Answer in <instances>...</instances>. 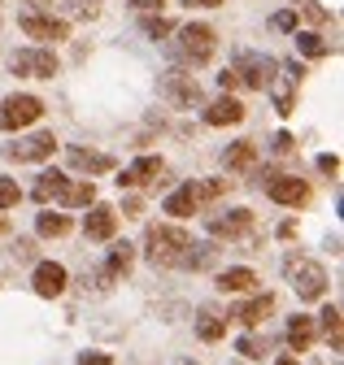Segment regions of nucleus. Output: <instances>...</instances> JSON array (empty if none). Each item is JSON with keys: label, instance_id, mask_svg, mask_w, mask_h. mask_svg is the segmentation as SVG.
I'll use <instances>...</instances> for the list:
<instances>
[{"label": "nucleus", "instance_id": "nucleus-1", "mask_svg": "<svg viewBox=\"0 0 344 365\" xmlns=\"http://www.w3.org/2000/svg\"><path fill=\"white\" fill-rule=\"evenodd\" d=\"M188 244H192V235L183 226H148V235H144V252L153 265H183Z\"/></svg>", "mask_w": 344, "mask_h": 365}, {"label": "nucleus", "instance_id": "nucleus-2", "mask_svg": "<svg viewBox=\"0 0 344 365\" xmlns=\"http://www.w3.org/2000/svg\"><path fill=\"white\" fill-rule=\"evenodd\" d=\"M213 48H218V35H213V26L188 22V26L179 31V53H183L192 66H205V61L213 57Z\"/></svg>", "mask_w": 344, "mask_h": 365}, {"label": "nucleus", "instance_id": "nucleus-3", "mask_svg": "<svg viewBox=\"0 0 344 365\" xmlns=\"http://www.w3.org/2000/svg\"><path fill=\"white\" fill-rule=\"evenodd\" d=\"M288 279H292V287H296L300 300H318L327 292V274L314 261H288Z\"/></svg>", "mask_w": 344, "mask_h": 365}, {"label": "nucleus", "instance_id": "nucleus-4", "mask_svg": "<svg viewBox=\"0 0 344 365\" xmlns=\"http://www.w3.org/2000/svg\"><path fill=\"white\" fill-rule=\"evenodd\" d=\"M9 66H14V74H26V78H53L57 74L53 48H18L9 57Z\"/></svg>", "mask_w": 344, "mask_h": 365}, {"label": "nucleus", "instance_id": "nucleus-5", "mask_svg": "<svg viewBox=\"0 0 344 365\" xmlns=\"http://www.w3.org/2000/svg\"><path fill=\"white\" fill-rule=\"evenodd\" d=\"M279 66H275V57H257V53H240V61H236V78L240 83H248V87H270L279 74H275Z\"/></svg>", "mask_w": 344, "mask_h": 365}, {"label": "nucleus", "instance_id": "nucleus-6", "mask_svg": "<svg viewBox=\"0 0 344 365\" xmlns=\"http://www.w3.org/2000/svg\"><path fill=\"white\" fill-rule=\"evenodd\" d=\"M39 113H44L39 96H9L5 105H0V126H5V130H22V126H31Z\"/></svg>", "mask_w": 344, "mask_h": 365}, {"label": "nucleus", "instance_id": "nucleus-7", "mask_svg": "<svg viewBox=\"0 0 344 365\" xmlns=\"http://www.w3.org/2000/svg\"><path fill=\"white\" fill-rule=\"evenodd\" d=\"M22 31L31 35V39H39V43H57V39H66L70 35V26L61 22V18H49V14H35V9H26L22 14ZM39 43H35V48H39Z\"/></svg>", "mask_w": 344, "mask_h": 365}, {"label": "nucleus", "instance_id": "nucleus-8", "mask_svg": "<svg viewBox=\"0 0 344 365\" xmlns=\"http://www.w3.org/2000/svg\"><path fill=\"white\" fill-rule=\"evenodd\" d=\"M209 235H218V240H240L253 231V213L248 209H231V213H213L209 222Z\"/></svg>", "mask_w": 344, "mask_h": 365}, {"label": "nucleus", "instance_id": "nucleus-9", "mask_svg": "<svg viewBox=\"0 0 344 365\" xmlns=\"http://www.w3.org/2000/svg\"><path fill=\"white\" fill-rule=\"evenodd\" d=\"M266 192H270V200H279V205H288V209H296V205L310 200L305 178H292V174H275V178L266 182Z\"/></svg>", "mask_w": 344, "mask_h": 365}, {"label": "nucleus", "instance_id": "nucleus-10", "mask_svg": "<svg viewBox=\"0 0 344 365\" xmlns=\"http://www.w3.org/2000/svg\"><path fill=\"white\" fill-rule=\"evenodd\" d=\"M53 148H57V140L49 130H39V135H26V140L9 144L5 157H14V161H44V157H53Z\"/></svg>", "mask_w": 344, "mask_h": 365}, {"label": "nucleus", "instance_id": "nucleus-11", "mask_svg": "<svg viewBox=\"0 0 344 365\" xmlns=\"http://www.w3.org/2000/svg\"><path fill=\"white\" fill-rule=\"evenodd\" d=\"M66 279H70L66 265H57V261H39L31 283H35V292L44 296V300H53V296H61V292H66Z\"/></svg>", "mask_w": 344, "mask_h": 365}, {"label": "nucleus", "instance_id": "nucleus-12", "mask_svg": "<svg viewBox=\"0 0 344 365\" xmlns=\"http://www.w3.org/2000/svg\"><path fill=\"white\" fill-rule=\"evenodd\" d=\"M161 170H166V161H161V157H140L136 165H126V170H122L118 187H144V182H153Z\"/></svg>", "mask_w": 344, "mask_h": 365}, {"label": "nucleus", "instance_id": "nucleus-13", "mask_svg": "<svg viewBox=\"0 0 344 365\" xmlns=\"http://www.w3.org/2000/svg\"><path fill=\"white\" fill-rule=\"evenodd\" d=\"M83 231H88V240H113L118 213H113L109 205H92V209H88V222H83Z\"/></svg>", "mask_w": 344, "mask_h": 365}, {"label": "nucleus", "instance_id": "nucleus-14", "mask_svg": "<svg viewBox=\"0 0 344 365\" xmlns=\"http://www.w3.org/2000/svg\"><path fill=\"white\" fill-rule=\"evenodd\" d=\"M205 122H209V126H236V122H244V105L231 101V96H223V101H213V105L205 109Z\"/></svg>", "mask_w": 344, "mask_h": 365}, {"label": "nucleus", "instance_id": "nucleus-15", "mask_svg": "<svg viewBox=\"0 0 344 365\" xmlns=\"http://www.w3.org/2000/svg\"><path fill=\"white\" fill-rule=\"evenodd\" d=\"M70 165L83 170V174H109L113 157L109 153H92V148H70Z\"/></svg>", "mask_w": 344, "mask_h": 365}, {"label": "nucleus", "instance_id": "nucleus-16", "mask_svg": "<svg viewBox=\"0 0 344 365\" xmlns=\"http://www.w3.org/2000/svg\"><path fill=\"white\" fill-rule=\"evenodd\" d=\"M253 287H257V274L244 269V265H231V269L218 274V292H227V296H240V292H253Z\"/></svg>", "mask_w": 344, "mask_h": 365}, {"label": "nucleus", "instance_id": "nucleus-17", "mask_svg": "<svg viewBox=\"0 0 344 365\" xmlns=\"http://www.w3.org/2000/svg\"><path fill=\"white\" fill-rule=\"evenodd\" d=\"M166 87H170V96H175L179 105H201V83H196V78L170 70V74H166Z\"/></svg>", "mask_w": 344, "mask_h": 365}, {"label": "nucleus", "instance_id": "nucleus-18", "mask_svg": "<svg viewBox=\"0 0 344 365\" xmlns=\"http://www.w3.org/2000/svg\"><path fill=\"white\" fill-rule=\"evenodd\" d=\"M270 309H275V300H270V296H253V300H244L231 317H236V322H244V327H262Z\"/></svg>", "mask_w": 344, "mask_h": 365}, {"label": "nucleus", "instance_id": "nucleus-19", "mask_svg": "<svg viewBox=\"0 0 344 365\" xmlns=\"http://www.w3.org/2000/svg\"><path fill=\"white\" fill-rule=\"evenodd\" d=\"M223 161H227L231 174H244V170L257 165V144H253V140H240V144H231V148L223 153Z\"/></svg>", "mask_w": 344, "mask_h": 365}, {"label": "nucleus", "instance_id": "nucleus-20", "mask_svg": "<svg viewBox=\"0 0 344 365\" xmlns=\"http://www.w3.org/2000/svg\"><path fill=\"white\" fill-rule=\"evenodd\" d=\"M288 344H292V352H305V348L314 344V317L296 313L292 322H288Z\"/></svg>", "mask_w": 344, "mask_h": 365}, {"label": "nucleus", "instance_id": "nucleus-21", "mask_svg": "<svg viewBox=\"0 0 344 365\" xmlns=\"http://www.w3.org/2000/svg\"><path fill=\"white\" fill-rule=\"evenodd\" d=\"M196 205H201V200H196V187H192V182L166 196V213H170V217H192V213H196Z\"/></svg>", "mask_w": 344, "mask_h": 365}, {"label": "nucleus", "instance_id": "nucleus-22", "mask_svg": "<svg viewBox=\"0 0 344 365\" xmlns=\"http://www.w3.org/2000/svg\"><path fill=\"white\" fill-rule=\"evenodd\" d=\"M57 200L66 209H88V205H96V187H92V182H66Z\"/></svg>", "mask_w": 344, "mask_h": 365}, {"label": "nucleus", "instance_id": "nucleus-23", "mask_svg": "<svg viewBox=\"0 0 344 365\" xmlns=\"http://www.w3.org/2000/svg\"><path fill=\"white\" fill-rule=\"evenodd\" d=\"M66 182H70L66 174H57V170H49V174H39V182H35V192H31V196H35L39 205H44V200H53V196H61V187H66Z\"/></svg>", "mask_w": 344, "mask_h": 365}, {"label": "nucleus", "instance_id": "nucleus-24", "mask_svg": "<svg viewBox=\"0 0 344 365\" xmlns=\"http://www.w3.org/2000/svg\"><path fill=\"white\" fill-rule=\"evenodd\" d=\"M318 317H323V335H327L331 352H340V348H344V339H340V304H327Z\"/></svg>", "mask_w": 344, "mask_h": 365}, {"label": "nucleus", "instance_id": "nucleus-25", "mask_svg": "<svg viewBox=\"0 0 344 365\" xmlns=\"http://www.w3.org/2000/svg\"><path fill=\"white\" fill-rule=\"evenodd\" d=\"M196 335H201L205 344H213V339L227 335V322H223V317H213V313H201V317H196Z\"/></svg>", "mask_w": 344, "mask_h": 365}, {"label": "nucleus", "instance_id": "nucleus-26", "mask_svg": "<svg viewBox=\"0 0 344 365\" xmlns=\"http://www.w3.org/2000/svg\"><path fill=\"white\" fill-rule=\"evenodd\" d=\"M296 48L305 53V57H323V53H331V43L323 39V35H314V31H305V35H296Z\"/></svg>", "mask_w": 344, "mask_h": 365}, {"label": "nucleus", "instance_id": "nucleus-27", "mask_svg": "<svg viewBox=\"0 0 344 365\" xmlns=\"http://www.w3.org/2000/svg\"><path fill=\"white\" fill-rule=\"evenodd\" d=\"M131 257H136L131 244H118V248L109 252V269H105V274H109V279H113V274H126V269H131Z\"/></svg>", "mask_w": 344, "mask_h": 365}, {"label": "nucleus", "instance_id": "nucleus-28", "mask_svg": "<svg viewBox=\"0 0 344 365\" xmlns=\"http://www.w3.org/2000/svg\"><path fill=\"white\" fill-rule=\"evenodd\" d=\"M70 217L66 213H39V235H66Z\"/></svg>", "mask_w": 344, "mask_h": 365}, {"label": "nucleus", "instance_id": "nucleus-29", "mask_svg": "<svg viewBox=\"0 0 344 365\" xmlns=\"http://www.w3.org/2000/svg\"><path fill=\"white\" fill-rule=\"evenodd\" d=\"M270 87H275V105H279V113H292V74L275 78Z\"/></svg>", "mask_w": 344, "mask_h": 365}, {"label": "nucleus", "instance_id": "nucleus-30", "mask_svg": "<svg viewBox=\"0 0 344 365\" xmlns=\"http://www.w3.org/2000/svg\"><path fill=\"white\" fill-rule=\"evenodd\" d=\"M227 187H231L227 178H213V182H201V187H196V200H218V196H223Z\"/></svg>", "mask_w": 344, "mask_h": 365}, {"label": "nucleus", "instance_id": "nucleus-31", "mask_svg": "<svg viewBox=\"0 0 344 365\" xmlns=\"http://www.w3.org/2000/svg\"><path fill=\"white\" fill-rule=\"evenodd\" d=\"M18 200H22L18 182H14V178H0V209H9V205H18Z\"/></svg>", "mask_w": 344, "mask_h": 365}, {"label": "nucleus", "instance_id": "nucleus-32", "mask_svg": "<svg viewBox=\"0 0 344 365\" xmlns=\"http://www.w3.org/2000/svg\"><path fill=\"white\" fill-rule=\"evenodd\" d=\"M240 352H244V356H262V352H266V339L244 335V339H240Z\"/></svg>", "mask_w": 344, "mask_h": 365}, {"label": "nucleus", "instance_id": "nucleus-33", "mask_svg": "<svg viewBox=\"0 0 344 365\" xmlns=\"http://www.w3.org/2000/svg\"><path fill=\"white\" fill-rule=\"evenodd\" d=\"M144 31H148L153 39H161V35H170V22H166V18H148V22H144Z\"/></svg>", "mask_w": 344, "mask_h": 365}, {"label": "nucleus", "instance_id": "nucleus-34", "mask_svg": "<svg viewBox=\"0 0 344 365\" xmlns=\"http://www.w3.org/2000/svg\"><path fill=\"white\" fill-rule=\"evenodd\" d=\"M318 170H323V174H340V157L323 153V157H318Z\"/></svg>", "mask_w": 344, "mask_h": 365}, {"label": "nucleus", "instance_id": "nucleus-35", "mask_svg": "<svg viewBox=\"0 0 344 365\" xmlns=\"http://www.w3.org/2000/svg\"><path fill=\"white\" fill-rule=\"evenodd\" d=\"M79 365H113V361H109L105 352H83V356H79Z\"/></svg>", "mask_w": 344, "mask_h": 365}, {"label": "nucleus", "instance_id": "nucleus-36", "mask_svg": "<svg viewBox=\"0 0 344 365\" xmlns=\"http://www.w3.org/2000/svg\"><path fill=\"white\" fill-rule=\"evenodd\" d=\"M292 26H296V14H288V9L275 14V31H292Z\"/></svg>", "mask_w": 344, "mask_h": 365}, {"label": "nucleus", "instance_id": "nucleus-37", "mask_svg": "<svg viewBox=\"0 0 344 365\" xmlns=\"http://www.w3.org/2000/svg\"><path fill=\"white\" fill-rule=\"evenodd\" d=\"M218 83H223V91H236V87H240V78H236V70H223V74H218Z\"/></svg>", "mask_w": 344, "mask_h": 365}, {"label": "nucleus", "instance_id": "nucleus-38", "mask_svg": "<svg viewBox=\"0 0 344 365\" xmlns=\"http://www.w3.org/2000/svg\"><path fill=\"white\" fill-rule=\"evenodd\" d=\"M292 148H296L292 135H279V140H275V153H292Z\"/></svg>", "mask_w": 344, "mask_h": 365}, {"label": "nucleus", "instance_id": "nucleus-39", "mask_svg": "<svg viewBox=\"0 0 344 365\" xmlns=\"http://www.w3.org/2000/svg\"><path fill=\"white\" fill-rule=\"evenodd\" d=\"M305 18H310V22H327V9H318V5H305Z\"/></svg>", "mask_w": 344, "mask_h": 365}, {"label": "nucleus", "instance_id": "nucleus-40", "mask_svg": "<svg viewBox=\"0 0 344 365\" xmlns=\"http://www.w3.org/2000/svg\"><path fill=\"white\" fill-rule=\"evenodd\" d=\"M188 5H201V9H213V5H223V0H188Z\"/></svg>", "mask_w": 344, "mask_h": 365}, {"label": "nucleus", "instance_id": "nucleus-41", "mask_svg": "<svg viewBox=\"0 0 344 365\" xmlns=\"http://www.w3.org/2000/svg\"><path fill=\"white\" fill-rule=\"evenodd\" d=\"M161 0H136V9H157Z\"/></svg>", "mask_w": 344, "mask_h": 365}, {"label": "nucleus", "instance_id": "nucleus-42", "mask_svg": "<svg viewBox=\"0 0 344 365\" xmlns=\"http://www.w3.org/2000/svg\"><path fill=\"white\" fill-rule=\"evenodd\" d=\"M275 365H296V356H292V352H288V356H279V361H275Z\"/></svg>", "mask_w": 344, "mask_h": 365}]
</instances>
